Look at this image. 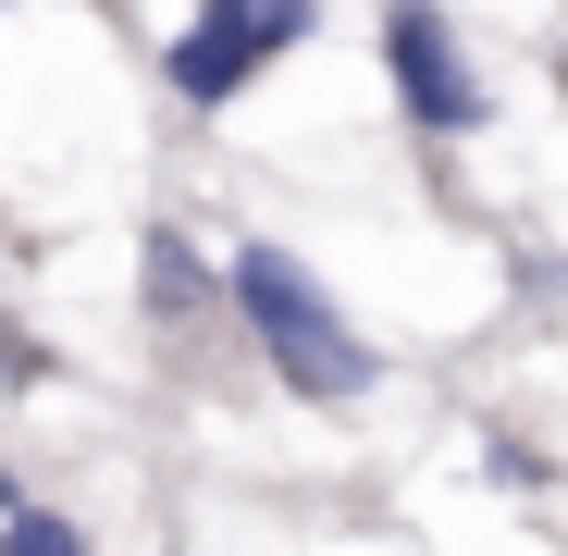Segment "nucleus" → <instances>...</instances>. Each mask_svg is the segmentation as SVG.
I'll return each mask as SVG.
<instances>
[{
	"mask_svg": "<svg viewBox=\"0 0 568 556\" xmlns=\"http://www.w3.org/2000/svg\"><path fill=\"white\" fill-rule=\"evenodd\" d=\"M223 297H235V322L260 334V358H272V384H284V396H310V408H358L371 384H384L371 334L310 285V260H297V247L247 235V247L223 260Z\"/></svg>",
	"mask_w": 568,
	"mask_h": 556,
	"instance_id": "1",
	"label": "nucleus"
},
{
	"mask_svg": "<svg viewBox=\"0 0 568 556\" xmlns=\"http://www.w3.org/2000/svg\"><path fill=\"white\" fill-rule=\"evenodd\" d=\"M310 26H322V0H199V26L161 50V74H173L185 112H223V100H247Z\"/></svg>",
	"mask_w": 568,
	"mask_h": 556,
	"instance_id": "2",
	"label": "nucleus"
},
{
	"mask_svg": "<svg viewBox=\"0 0 568 556\" xmlns=\"http://www.w3.org/2000/svg\"><path fill=\"white\" fill-rule=\"evenodd\" d=\"M384 74H396V112H408L420 137H469V124L495 112V87L469 74L445 0H396V13H384Z\"/></svg>",
	"mask_w": 568,
	"mask_h": 556,
	"instance_id": "3",
	"label": "nucleus"
},
{
	"mask_svg": "<svg viewBox=\"0 0 568 556\" xmlns=\"http://www.w3.org/2000/svg\"><path fill=\"white\" fill-rule=\"evenodd\" d=\"M0 556H87V532L62 507H13V519H0Z\"/></svg>",
	"mask_w": 568,
	"mask_h": 556,
	"instance_id": "4",
	"label": "nucleus"
},
{
	"mask_svg": "<svg viewBox=\"0 0 568 556\" xmlns=\"http://www.w3.org/2000/svg\"><path fill=\"white\" fill-rule=\"evenodd\" d=\"M149 297H161V310L199 297V260H185V235H173V223H149Z\"/></svg>",
	"mask_w": 568,
	"mask_h": 556,
	"instance_id": "5",
	"label": "nucleus"
}]
</instances>
